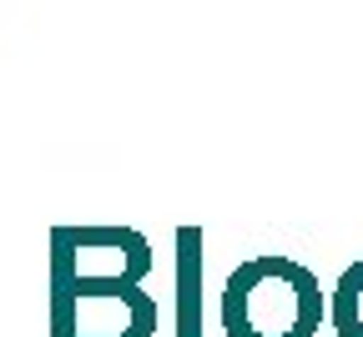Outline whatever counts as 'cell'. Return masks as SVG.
<instances>
[{
	"instance_id": "obj_1",
	"label": "cell",
	"mask_w": 363,
	"mask_h": 337,
	"mask_svg": "<svg viewBox=\"0 0 363 337\" xmlns=\"http://www.w3.org/2000/svg\"><path fill=\"white\" fill-rule=\"evenodd\" d=\"M157 267L152 242L121 227L106 267H91L51 236V337H157L162 307L142 292Z\"/></svg>"
},
{
	"instance_id": "obj_2",
	"label": "cell",
	"mask_w": 363,
	"mask_h": 337,
	"mask_svg": "<svg viewBox=\"0 0 363 337\" xmlns=\"http://www.w3.org/2000/svg\"><path fill=\"white\" fill-rule=\"evenodd\" d=\"M323 282L288 252H257L222 282V332L227 337H318L323 332Z\"/></svg>"
},
{
	"instance_id": "obj_3",
	"label": "cell",
	"mask_w": 363,
	"mask_h": 337,
	"mask_svg": "<svg viewBox=\"0 0 363 337\" xmlns=\"http://www.w3.org/2000/svg\"><path fill=\"white\" fill-rule=\"evenodd\" d=\"M177 337H202V227H177Z\"/></svg>"
},
{
	"instance_id": "obj_4",
	"label": "cell",
	"mask_w": 363,
	"mask_h": 337,
	"mask_svg": "<svg viewBox=\"0 0 363 337\" xmlns=\"http://www.w3.org/2000/svg\"><path fill=\"white\" fill-rule=\"evenodd\" d=\"M328 327L338 337H363V257L348 262L328 292Z\"/></svg>"
}]
</instances>
